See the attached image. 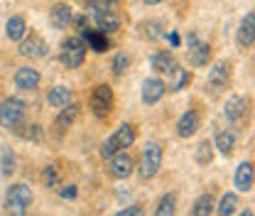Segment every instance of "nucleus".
<instances>
[{
    "instance_id": "f257e3e1",
    "label": "nucleus",
    "mask_w": 255,
    "mask_h": 216,
    "mask_svg": "<svg viewBox=\"0 0 255 216\" xmlns=\"http://www.w3.org/2000/svg\"><path fill=\"white\" fill-rule=\"evenodd\" d=\"M135 138H137V128H135L132 123H123L113 135H108V138L103 140L101 155L108 160V157H113L116 153H121V150L130 148V145L135 143Z\"/></svg>"
},
{
    "instance_id": "f03ea898",
    "label": "nucleus",
    "mask_w": 255,
    "mask_h": 216,
    "mask_svg": "<svg viewBox=\"0 0 255 216\" xmlns=\"http://www.w3.org/2000/svg\"><path fill=\"white\" fill-rule=\"evenodd\" d=\"M25 113H27V103L17 96H10L0 103V125L7 130H17L25 121Z\"/></svg>"
},
{
    "instance_id": "7ed1b4c3",
    "label": "nucleus",
    "mask_w": 255,
    "mask_h": 216,
    "mask_svg": "<svg viewBox=\"0 0 255 216\" xmlns=\"http://www.w3.org/2000/svg\"><path fill=\"white\" fill-rule=\"evenodd\" d=\"M159 167H162V145L155 143V140H150L142 148L140 165H137V175H140V180H152L159 172Z\"/></svg>"
},
{
    "instance_id": "20e7f679",
    "label": "nucleus",
    "mask_w": 255,
    "mask_h": 216,
    "mask_svg": "<svg viewBox=\"0 0 255 216\" xmlns=\"http://www.w3.org/2000/svg\"><path fill=\"white\" fill-rule=\"evenodd\" d=\"M86 15H91V17H94V22L98 25V30L103 32V34L116 32L118 27H121V17L116 15V10H111V5H106V2H101V0L89 2Z\"/></svg>"
},
{
    "instance_id": "39448f33",
    "label": "nucleus",
    "mask_w": 255,
    "mask_h": 216,
    "mask_svg": "<svg viewBox=\"0 0 255 216\" xmlns=\"http://www.w3.org/2000/svg\"><path fill=\"white\" fill-rule=\"evenodd\" d=\"M59 62L66 69H79L81 64L86 62V44L81 37H69L62 42V49H59Z\"/></svg>"
},
{
    "instance_id": "423d86ee",
    "label": "nucleus",
    "mask_w": 255,
    "mask_h": 216,
    "mask_svg": "<svg viewBox=\"0 0 255 216\" xmlns=\"http://www.w3.org/2000/svg\"><path fill=\"white\" fill-rule=\"evenodd\" d=\"M113 103H116V96H113V89H111L108 84H98L94 91H91L89 106H91V113H94L96 118H106V116H111Z\"/></svg>"
},
{
    "instance_id": "0eeeda50",
    "label": "nucleus",
    "mask_w": 255,
    "mask_h": 216,
    "mask_svg": "<svg viewBox=\"0 0 255 216\" xmlns=\"http://www.w3.org/2000/svg\"><path fill=\"white\" fill-rule=\"evenodd\" d=\"M211 59V47L209 42H201L194 32L187 34V62L191 66H204V64Z\"/></svg>"
},
{
    "instance_id": "6e6552de",
    "label": "nucleus",
    "mask_w": 255,
    "mask_h": 216,
    "mask_svg": "<svg viewBox=\"0 0 255 216\" xmlns=\"http://www.w3.org/2000/svg\"><path fill=\"white\" fill-rule=\"evenodd\" d=\"M132 170H135V162H132V157H130L128 150H121V153H116L113 157H108V172L116 180H128L132 175Z\"/></svg>"
},
{
    "instance_id": "1a4fd4ad",
    "label": "nucleus",
    "mask_w": 255,
    "mask_h": 216,
    "mask_svg": "<svg viewBox=\"0 0 255 216\" xmlns=\"http://www.w3.org/2000/svg\"><path fill=\"white\" fill-rule=\"evenodd\" d=\"M22 57H27V59H42V57H47V52H49V44L39 37V34H34L32 32L30 37H25L22 42H20V49H17Z\"/></svg>"
},
{
    "instance_id": "9d476101",
    "label": "nucleus",
    "mask_w": 255,
    "mask_h": 216,
    "mask_svg": "<svg viewBox=\"0 0 255 216\" xmlns=\"http://www.w3.org/2000/svg\"><path fill=\"white\" fill-rule=\"evenodd\" d=\"M228 81H231V64L226 62V59L216 62L209 69V86L214 91H223L228 86Z\"/></svg>"
},
{
    "instance_id": "9b49d317",
    "label": "nucleus",
    "mask_w": 255,
    "mask_h": 216,
    "mask_svg": "<svg viewBox=\"0 0 255 216\" xmlns=\"http://www.w3.org/2000/svg\"><path fill=\"white\" fill-rule=\"evenodd\" d=\"M167 91V84L157 79V76H150V79H145L142 81V103H147V106H155L162 101V96Z\"/></svg>"
},
{
    "instance_id": "f8f14e48",
    "label": "nucleus",
    "mask_w": 255,
    "mask_h": 216,
    "mask_svg": "<svg viewBox=\"0 0 255 216\" xmlns=\"http://www.w3.org/2000/svg\"><path fill=\"white\" fill-rule=\"evenodd\" d=\"M236 39H238V44L246 47V49L255 44V7L251 12H246V17L241 20L238 32H236Z\"/></svg>"
},
{
    "instance_id": "ddd939ff",
    "label": "nucleus",
    "mask_w": 255,
    "mask_h": 216,
    "mask_svg": "<svg viewBox=\"0 0 255 216\" xmlns=\"http://www.w3.org/2000/svg\"><path fill=\"white\" fill-rule=\"evenodd\" d=\"M39 81H42V76L34 66H20L15 71V86L20 91H34L39 86Z\"/></svg>"
},
{
    "instance_id": "4468645a",
    "label": "nucleus",
    "mask_w": 255,
    "mask_h": 216,
    "mask_svg": "<svg viewBox=\"0 0 255 216\" xmlns=\"http://www.w3.org/2000/svg\"><path fill=\"white\" fill-rule=\"evenodd\" d=\"M233 185L238 192H251L255 185V167L251 162H241L236 167V175H233Z\"/></svg>"
},
{
    "instance_id": "2eb2a0df",
    "label": "nucleus",
    "mask_w": 255,
    "mask_h": 216,
    "mask_svg": "<svg viewBox=\"0 0 255 216\" xmlns=\"http://www.w3.org/2000/svg\"><path fill=\"white\" fill-rule=\"evenodd\" d=\"M223 116L231 125H238L243 118H246V98L241 96H231L223 106Z\"/></svg>"
},
{
    "instance_id": "dca6fc26",
    "label": "nucleus",
    "mask_w": 255,
    "mask_h": 216,
    "mask_svg": "<svg viewBox=\"0 0 255 216\" xmlns=\"http://www.w3.org/2000/svg\"><path fill=\"white\" fill-rule=\"evenodd\" d=\"M150 64H152V69H155V71L167 74V76H172V74L179 69V64H177V59H174V54H172V52H167V49L155 52V54L150 57Z\"/></svg>"
},
{
    "instance_id": "f3484780",
    "label": "nucleus",
    "mask_w": 255,
    "mask_h": 216,
    "mask_svg": "<svg viewBox=\"0 0 255 216\" xmlns=\"http://www.w3.org/2000/svg\"><path fill=\"white\" fill-rule=\"evenodd\" d=\"M81 39H84L86 49H94L96 54H103V52H108V47H111L108 34H103L101 30H91V27L86 32H81Z\"/></svg>"
},
{
    "instance_id": "a211bd4d",
    "label": "nucleus",
    "mask_w": 255,
    "mask_h": 216,
    "mask_svg": "<svg viewBox=\"0 0 255 216\" xmlns=\"http://www.w3.org/2000/svg\"><path fill=\"white\" fill-rule=\"evenodd\" d=\"M199 128H201L199 113H196V111H187V113H182V118L177 121V135L187 140V138H191V135H196Z\"/></svg>"
},
{
    "instance_id": "6ab92c4d",
    "label": "nucleus",
    "mask_w": 255,
    "mask_h": 216,
    "mask_svg": "<svg viewBox=\"0 0 255 216\" xmlns=\"http://www.w3.org/2000/svg\"><path fill=\"white\" fill-rule=\"evenodd\" d=\"M71 20H74V12H71V7L66 2H57L49 10V22H52L54 30H66L71 25Z\"/></svg>"
},
{
    "instance_id": "aec40b11",
    "label": "nucleus",
    "mask_w": 255,
    "mask_h": 216,
    "mask_svg": "<svg viewBox=\"0 0 255 216\" xmlns=\"http://www.w3.org/2000/svg\"><path fill=\"white\" fill-rule=\"evenodd\" d=\"M5 34H7V39H12V42H22V39L27 37V22H25V17L12 15V17L5 22Z\"/></svg>"
},
{
    "instance_id": "412c9836",
    "label": "nucleus",
    "mask_w": 255,
    "mask_h": 216,
    "mask_svg": "<svg viewBox=\"0 0 255 216\" xmlns=\"http://www.w3.org/2000/svg\"><path fill=\"white\" fill-rule=\"evenodd\" d=\"M5 202H17V204L30 207L32 204V189L27 185H22V182L10 185L7 187V192H5Z\"/></svg>"
},
{
    "instance_id": "4be33fe9",
    "label": "nucleus",
    "mask_w": 255,
    "mask_h": 216,
    "mask_svg": "<svg viewBox=\"0 0 255 216\" xmlns=\"http://www.w3.org/2000/svg\"><path fill=\"white\" fill-rule=\"evenodd\" d=\"M47 103L52 106V108H66L69 103H71V89L69 86H54V89H49V93H47Z\"/></svg>"
},
{
    "instance_id": "5701e85b",
    "label": "nucleus",
    "mask_w": 255,
    "mask_h": 216,
    "mask_svg": "<svg viewBox=\"0 0 255 216\" xmlns=\"http://www.w3.org/2000/svg\"><path fill=\"white\" fill-rule=\"evenodd\" d=\"M214 145H216V150L221 155H233V150H236V133L233 130H228V128H223V130H219L216 133V138H214Z\"/></svg>"
},
{
    "instance_id": "b1692460",
    "label": "nucleus",
    "mask_w": 255,
    "mask_h": 216,
    "mask_svg": "<svg viewBox=\"0 0 255 216\" xmlns=\"http://www.w3.org/2000/svg\"><path fill=\"white\" fill-rule=\"evenodd\" d=\"M214 212H216V202L211 192H204L191 207V216H211Z\"/></svg>"
},
{
    "instance_id": "393cba45",
    "label": "nucleus",
    "mask_w": 255,
    "mask_h": 216,
    "mask_svg": "<svg viewBox=\"0 0 255 216\" xmlns=\"http://www.w3.org/2000/svg\"><path fill=\"white\" fill-rule=\"evenodd\" d=\"M177 214V194L174 192H167L162 194L155 207V216H174Z\"/></svg>"
},
{
    "instance_id": "a878e982",
    "label": "nucleus",
    "mask_w": 255,
    "mask_h": 216,
    "mask_svg": "<svg viewBox=\"0 0 255 216\" xmlns=\"http://www.w3.org/2000/svg\"><path fill=\"white\" fill-rule=\"evenodd\" d=\"M79 118V106H74V103H69L66 108H62V113L57 116V121H54V128L57 130H66V128H71L74 121Z\"/></svg>"
},
{
    "instance_id": "bb28decb",
    "label": "nucleus",
    "mask_w": 255,
    "mask_h": 216,
    "mask_svg": "<svg viewBox=\"0 0 255 216\" xmlns=\"http://www.w3.org/2000/svg\"><path fill=\"white\" fill-rule=\"evenodd\" d=\"M238 209V194L236 192H226L221 197V202L216 204V214L219 216H233Z\"/></svg>"
},
{
    "instance_id": "cd10ccee",
    "label": "nucleus",
    "mask_w": 255,
    "mask_h": 216,
    "mask_svg": "<svg viewBox=\"0 0 255 216\" xmlns=\"http://www.w3.org/2000/svg\"><path fill=\"white\" fill-rule=\"evenodd\" d=\"M15 153L10 150V148H2L0 150V172L5 175V177H10L12 172H15Z\"/></svg>"
},
{
    "instance_id": "c85d7f7f",
    "label": "nucleus",
    "mask_w": 255,
    "mask_h": 216,
    "mask_svg": "<svg viewBox=\"0 0 255 216\" xmlns=\"http://www.w3.org/2000/svg\"><path fill=\"white\" fill-rule=\"evenodd\" d=\"M59 167L57 165H47L44 170H42V185L47 187V189H57L59 187Z\"/></svg>"
},
{
    "instance_id": "c756f323",
    "label": "nucleus",
    "mask_w": 255,
    "mask_h": 216,
    "mask_svg": "<svg viewBox=\"0 0 255 216\" xmlns=\"http://www.w3.org/2000/svg\"><path fill=\"white\" fill-rule=\"evenodd\" d=\"M172 76H174V79H172V84H169V89H172V91H182V89H187V86H189L191 74L187 71V69H177Z\"/></svg>"
},
{
    "instance_id": "7c9ffc66",
    "label": "nucleus",
    "mask_w": 255,
    "mask_h": 216,
    "mask_svg": "<svg viewBox=\"0 0 255 216\" xmlns=\"http://www.w3.org/2000/svg\"><path fill=\"white\" fill-rule=\"evenodd\" d=\"M128 66H130V57H128V52H118V54L113 57V64H111L113 74H116V76H123V74L128 71Z\"/></svg>"
},
{
    "instance_id": "2f4dec72",
    "label": "nucleus",
    "mask_w": 255,
    "mask_h": 216,
    "mask_svg": "<svg viewBox=\"0 0 255 216\" xmlns=\"http://www.w3.org/2000/svg\"><path fill=\"white\" fill-rule=\"evenodd\" d=\"M211 155H214V145H211L209 140H201V143L196 145V162H199V165L211 162Z\"/></svg>"
},
{
    "instance_id": "473e14b6",
    "label": "nucleus",
    "mask_w": 255,
    "mask_h": 216,
    "mask_svg": "<svg viewBox=\"0 0 255 216\" xmlns=\"http://www.w3.org/2000/svg\"><path fill=\"white\" fill-rule=\"evenodd\" d=\"M27 130H15L20 138H25V140H34V143H39L42 140V128L37 123H32V125H25Z\"/></svg>"
},
{
    "instance_id": "72a5a7b5",
    "label": "nucleus",
    "mask_w": 255,
    "mask_h": 216,
    "mask_svg": "<svg viewBox=\"0 0 255 216\" xmlns=\"http://www.w3.org/2000/svg\"><path fill=\"white\" fill-rule=\"evenodd\" d=\"M5 214L7 216H27V207L17 202H5Z\"/></svg>"
},
{
    "instance_id": "f704fd0d",
    "label": "nucleus",
    "mask_w": 255,
    "mask_h": 216,
    "mask_svg": "<svg viewBox=\"0 0 255 216\" xmlns=\"http://www.w3.org/2000/svg\"><path fill=\"white\" fill-rule=\"evenodd\" d=\"M71 22H74V27L79 30V34L89 30V15H76V17H74Z\"/></svg>"
},
{
    "instance_id": "c9c22d12",
    "label": "nucleus",
    "mask_w": 255,
    "mask_h": 216,
    "mask_svg": "<svg viewBox=\"0 0 255 216\" xmlns=\"http://www.w3.org/2000/svg\"><path fill=\"white\" fill-rule=\"evenodd\" d=\"M76 194H79L76 185H66L59 189V197H62V199H76Z\"/></svg>"
},
{
    "instance_id": "e433bc0d",
    "label": "nucleus",
    "mask_w": 255,
    "mask_h": 216,
    "mask_svg": "<svg viewBox=\"0 0 255 216\" xmlns=\"http://www.w3.org/2000/svg\"><path fill=\"white\" fill-rule=\"evenodd\" d=\"M159 27H162L159 22H147V25H145V30H147V37H150V39H157V37H162Z\"/></svg>"
},
{
    "instance_id": "4c0bfd02",
    "label": "nucleus",
    "mask_w": 255,
    "mask_h": 216,
    "mask_svg": "<svg viewBox=\"0 0 255 216\" xmlns=\"http://www.w3.org/2000/svg\"><path fill=\"white\" fill-rule=\"evenodd\" d=\"M116 216H145V212H142V207H126Z\"/></svg>"
},
{
    "instance_id": "58836bf2",
    "label": "nucleus",
    "mask_w": 255,
    "mask_h": 216,
    "mask_svg": "<svg viewBox=\"0 0 255 216\" xmlns=\"http://www.w3.org/2000/svg\"><path fill=\"white\" fill-rule=\"evenodd\" d=\"M167 39H169V47H172V49H177V47L182 44V39H179V34H177V32H169V34H167Z\"/></svg>"
},
{
    "instance_id": "ea45409f",
    "label": "nucleus",
    "mask_w": 255,
    "mask_h": 216,
    "mask_svg": "<svg viewBox=\"0 0 255 216\" xmlns=\"http://www.w3.org/2000/svg\"><path fill=\"white\" fill-rule=\"evenodd\" d=\"M145 5H159V2H164V0H142Z\"/></svg>"
},
{
    "instance_id": "a19ab883",
    "label": "nucleus",
    "mask_w": 255,
    "mask_h": 216,
    "mask_svg": "<svg viewBox=\"0 0 255 216\" xmlns=\"http://www.w3.org/2000/svg\"><path fill=\"white\" fill-rule=\"evenodd\" d=\"M238 216H253V212H251V209H246V212H241Z\"/></svg>"
},
{
    "instance_id": "79ce46f5",
    "label": "nucleus",
    "mask_w": 255,
    "mask_h": 216,
    "mask_svg": "<svg viewBox=\"0 0 255 216\" xmlns=\"http://www.w3.org/2000/svg\"><path fill=\"white\" fill-rule=\"evenodd\" d=\"M101 2H106V5H116L118 0H101Z\"/></svg>"
}]
</instances>
